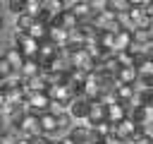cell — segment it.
Wrapping results in <instances>:
<instances>
[{
    "label": "cell",
    "instance_id": "1",
    "mask_svg": "<svg viewBox=\"0 0 153 144\" xmlns=\"http://www.w3.org/2000/svg\"><path fill=\"white\" fill-rule=\"evenodd\" d=\"M50 96L48 91H33L26 96V113H33V115H41V113H48L50 110Z\"/></svg>",
    "mask_w": 153,
    "mask_h": 144
},
{
    "label": "cell",
    "instance_id": "2",
    "mask_svg": "<svg viewBox=\"0 0 153 144\" xmlns=\"http://www.w3.org/2000/svg\"><path fill=\"white\" fill-rule=\"evenodd\" d=\"M14 46L26 55V58H36L38 55V48H41V41H36L31 34L26 31H14Z\"/></svg>",
    "mask_w": 153,
    "mask_h": 144
},
{
    "label": "cell",
    "instance_id": "3",
    "mask_svg": "<svg viewBox=\"0 0 153 144\" xmlns=\"http://www.w3.org/2000/svg\"><path fill=\"white\" fill-rule=\"evenodd\" d=\"M19 132L22 134H26V137H43V132H41V122H38V115H33V113H24V118L19 120Z\"/></svg>",
    "mask_w": 153,
    "mask_h": 144
},
{
    "label": "cell",
    "instance_id": "4",
    "mask_svg": "<svg viewBox=\"0 0 153 144\" xmlns=\"http://www.w3.org/2000/svg\"><path fill=\"white\" fill-rule=\"evenodd\" d=\"M88 113H91V98L86 96H76L69 106V115L72 120H88Z\"/></svg>",
    "mask_w": 153,
    "mask_h": 144
},
{
    "label": "cell",
    "instance_id": "5",
    "mask_svg": "<svg viewBox=\"0 0 153 144\" xmlns=\"http://www.w3.org/2000/svg\"><path fill=\"white\" fill-rule=\"evenodd\" d=\"M38 122H41V132H43V137H55L57 132H60V125H57V113H53V110H48V113H41L38 115Z\"/></svg>",
    "mask_w": 153,
    "mask_h": 144
},
{
    "label": "cell",
    "instance_id": "6",
    "mask_svg": "<svg viewBox=\"0 0 153 144\" xmlns=\"http://www.w3.org/2000/svg\"><path fill=\"white\" fill-rule=\"evenodd\" d=\"M129 108H131V106H124V103H120V101H110V103H108V122L117 125V122L127 120V118H129Z\"/></svg>",
    "mask_w": 153,
    "mask_h": 144
},
{
    "label": "cell",
    "instance_id": "7",
    "mask_svg": "<svg viewBox=\"0 0 153 144\" xmlns=\"http://www.w3.org/2000/svg\"><path fill=\"white\" fill-rule=\"evenodd\" d=\"M112 96H115V101H120L124 106H134V101H136V86L134 84H117Z\"/></svg>",
    "mask_w": 153,
    "mask_h": 144
},
{
    "label": "cell",
    "instance_id": "8",
    "mask_svg": "<svg viewBox=\"0 0 153 144\" xmlns=\"http://www.w3.org/2000/svg\"><path fill=\"white\" fill-rule=\"evenodd\" d=\"M108 120V103L105 101H91V113H88V125L93 127V125H98V122H105Z\"/></svg>",
    "mask_w": 153,
    "mask_h": 144
},
{
    "label": "cell",
    "instance_id": "9",
    "mask_svg": "<svg viewBox=\"0 0 153 144\" xmlns=\"http://www.w3.org/2000/svg\"><path fill=\"white\" fill-rule=\"evenodd\" d=\"M115 79H117V84H136L139 70L134 65H120L117 72H115Z\"/></svg>",
    "mask_w": 153,
    "mask_h": 144
},
{
    "label": "cell",
    "instance_id": "10",
    "mask_svg": "<svg viewBox=\"0 0 153 144\" xmlns=\"http://www.w3.org/2000/svg\"><path fill=\"white\" fill-rule=\"evenodd\" d=\"M131 46H134V29H120L115 34V53L129 50Z\"/></svg>",
    "mask_w": 153,
    "mask_h": 144
},
{
    "label": "cell",
    "instance_id": "11",
    "mask_svg": "<svg viewBox=\"0 0 153 144\" xmlns=\"http://www.w3.org/2000/svg\"><path fill=\"white\" fill-rule=\"evenodd\" d=\"M139 130H141V127H139L131 118H127V120H122V122L115 125V134H117L120 139H134V134H136Z\"/></svg>",
    "mask_w": 153,
    "mask_h": 144
},
{
    "label": "cell",
    "instance_id": "12",
    "mask_svg": "<svg viewBox=\"0 0 153 144\" xmlns=\"http://www.w3.org/2000/svg\"><path fill=\"white\" fill-rule=\"evenodd\" d=\"M129 118H131V120H134L139 127H146V122L153 118V110H151V108H143V106H136V103H134V106L129 108Z\"/></svg>",
    "mask_w": 153,
    "mask_h": 144
},
{
    "label": "cell",
    "instance_id": "13",
    "mask_svg": "<svg viewBox=\"0 0 153 144\" xmlns=\"http://www.w3.org/2000/svg\"><path fill=\"white\" fill-rule=\"evenodd\" d=\"M5 60H7V62L14 67V72H19V70L24 67V62H26V55H24V53H22L17 46H10V48L5 50Z\"/></svg>",
    "mask_w": 153,
    "mask_h": 144
},
{
    "label": "cell",
    "instance_id": "14",
    "mask_svg": "<svg viewBox=\"0 0 153 144\" xmlns=\"http://www.w3.org/2000/svg\"><path fill=\"white\" fill-rule=\"evenodd\" d=\"M76 144H88V137H91V125L86 122V125H74V127H69V132H67Z\"/></svg>",
    "mask_w": 153,
    "mask_h": 144
},
{
    "label": "cell",
    "instance_id": "15",
    "mask_svg": "<svg viewBox=\"0 0 153 144\" xmlns=\"http://www.w3.org/2000/svg\"><path fill=\"white\" fill-rule=\"evenodd\" d=\"M33 22H36V17L33 14H29V12H24V14H19L17 17V22H14V31H31V26H33Z\"/></svg>",
    "mask_w": 153,
    "mask_h": 144
},
{
    "label": "cell",
    "instance_id": "16",
    "mask_svg": "<svg viewBox=\"0 0 153 144\" xmlns=\"http://www.w3.org/2000/svg\"><path fill=\"white\" fill-rule=\"evenodd\" d=\"M134 103L153 110V89H136V101Z\"/></svg>",
    "mask_w": 153,
    "mask_h": 144
},
{
    "label": "cell",
    "instance_id": "17",
    "mask_svg": "<svg viewBox=\"0 0 153 144\" xmlns=\"http://www.w3.org/2000/svg\"><path fill=\"white\" fill-rule=\"evenodd\" d=\"M29 34H31V36H33V38H36V41H45V38H48V34H50V26H48V24H43V22H38V19H36V22H33V26H31V31H29Z\"/></svg>",
    "mask_w": 153,
    "mask_h": 144
},
{
    "label": "cell",
    "instance_id": "18",
    "mask_svg": "<svg viewBox=\"0 0 153 144\" xmlns=\"http://www.w3.org/2000/svg\"><path fill=\"white\" fill-rule=\"evenodd\" d=\"M7 10L19 17V14L29 12V2H26V0H7Z\"/></svg>",
    "mask_w": 153,
    "mask_h": 144
},
{
    "label": "cell",
    "instance_id": "19",
    "mask_svg": "<svg viewBox=\"0 0 153 144\" xmlns=\"http://www.w3.org/2000/svg\"><path fill=\"white\" fill-rule=\"evenodd\" d=\"M17 72H14V67L5 60V55H0V82H7V79H12Z\"/></svg>",
    "mask_w": 153,
    "mask_h": 144
},
{
    "label": "cell",
    "instance_id": "20",
    "mask_svg": "<svg viewBox=\"0 0 153 144\" xmlns=\"http://www.w3.org/2000/svg\"><path fill=\"white\" fill-rule=\"evenodd\" d=\"M136 84H139V89H153V70H141Z\"/></svg>",
    "mask_w": 153,
    "mask_h": 144
},
{
    "label": "cell",
    "instance_id": "21",
    "mask_svg": "<svg viewBox=\"0 0 153 144\" xmlns=\"http://www.w3.org/2000/svg\"><path fill=\"white\" fill-rule=\"evenodd\" d=\"M108 7H110L112 12H117V14H122V12H129V10H131L129 0H108Z\"/></svg>",
    "mask_w": 153,
    "mask_h": 144
},
{
    "label": "cell",
    "instance_id": "22",
    "mask_svg": "<svg viewBox=\"0 0 153 144\" xmlns=\"http://www.w3.org/2000/svg\"><path fill=\"white\" fill-rule=\"evenodd\" d=\"M134 144H153V134H148L146 127H141V130L134 134Z\"/></svg>",
    "mask_w": 153,
    "mask_h": 144
},
{
    "label": "cell",
    "instance_id": "23",
    "mask_svg": "<svg viewBox=\"0 0 153 144\" xmlns=\"http://www.w3.org/2000/svg\"><path fill=\"white\" fill-rule=\"evenodd\" d=\"M88 5H91V10H93V17L100 14V12H105V10H110V7H108V0H88Z\"/></svg>",
    "mask_w": 153,
    "mask_h": 144
},
{
    "label": "cell",
    "instance_id": "24",
    "mask_svg": "<svg viewBox=\"0 0 153 144\" xmlns=\"http://www.w3.org/2000/svg\"><path fill=\"white\" fill-rule=\"evenodd\" d=\"M153 0H129V5L131 7H146V5H151Z\"/></svg>",
    "mask_w": 153,
    "mask_h": 144
},
{
    "label": "cell",
    "instance_id": "25",
    "mask_svg": "<svg viewBox=\"0 0 153 144\" xmlns=\"http://www.w3.org/2000/svg\"><path fill=\"white\" fill-rule=\"evenodd\" d=\"M0 29H2V17H0Z\"/></svg>",
    "mask_w": 153,
    "mask_h": 144
}]
</instances>
